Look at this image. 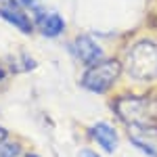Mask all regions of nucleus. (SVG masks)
I'll return each mask as SVG.
<instances>
[{"mask_svg": "<svg viewBox=\"0 0 157 157\" xmlns=\"http://www.w3.org/2000/svg\"><path fill=\"white\" fill-rule=\"evenodd\" d=\"M25 157H40V155H36V153H29V155H25Z\"/></svg>", "mask_w": 157, "mask_h": 157, "instance_id": "12", "label": "nucleus"}, {"mask_svg": "<svg viewBox=\"0 0 157 157\" xmlns=\"http://www.w3.org/2000/svg\"><path fill=\"white\" fill-rule=\"evenodd\" d=\"M128 138L134 147H138L149 157H157V126L153 121L130 124L128 126Z\"/></svg>", "mask_w": 157, "mask_h": 157, "instance_id": "4", "label": "nucleus"}, {"mask_svg": "<svg viewBox=\"0 0 157 157\" xmlns=\"http://www.w3.org/2000/svg\"><path fill=\"white\" fill-rule=\"evenodd\" d=\"M124 69L136 82L157 80V42H153V40L136 42L126 55Z\"/></svg>", "mask_w": 157, "mask_h": 157, "instance_id": "1", "label": "nucleus"}, {"mask_svg": "<svg viewBox=\"0 0 157 157\" xmlns=\"http://www.w3.org/2000/svg\"><path fill=\"white\" fill-rule=\"evenodd\" d=\"M80 157H98L94 151H90V149H84L82 153H80Z\"/></svg>", "mask_w": 157, "mask_h": 157, "instance_id": "10", "label": "nucleus"}, {"mask_svg": "<svg viewBox=\"0 0 157 157\" xmlns=\"http://www.w3.org/2000/svg\"><path fill=\"white\" fill-rule=\"evenodd\" d=\"M121 63L117 59H107L98 61L94 65H90L86 73L82 75V86L90 92H107L111 86L120 80L121 75Z\"/></svg>", "mask_w": 157, "mask_h": 157, "instance_id": "2", "label": "nucleus"}, {"mask_svg": "<svg viewBox=\"0 0 157 157\" xmlns=\"http://www.w3.org/2000/svg\"><path fill=\"white\" fill-rule=\"evenodd\" d=\"M63 29H65V21L57 13H50L46 17H42V21H40V32L46 38H57L59 34H63Z\"/></svg>", "mask_w": 157, "mask_h": 157, "instance_id": "8", "label": "nucleus"}, {"mask_svg": "<svg viewBox=\"0 0 157 157\" xmlns=\"http://www.w3.org/2000/svg\"><path fill=\"white\" fill-rule=\"evenodd\" d=\"M0 17L13 23L23 34H32V29H34V23H32L29 15L23 11V6L19 4V0H0Z\"/></svg>", "mask_w": 157, "mask_h": 157, "instance_id": "5", "label": "nucleus"}, {"mask_svg": "<svg viewBox=\"0 0 157 157\" xmlns=\"http://www.w3.org/2000/svg\"><path fill=\"white\" fill-rule=\"evenodd\" d=\"M73 50H75L78 59L84 65H88V67L98 63V61H103V50L90 36H78L75 44H73Z\"/></svg>", "mask_w": 157, "mask_h": 157, "instance_id": "6", "label": "nucleus"}, {"mask_svg": "<svg viewBox=\"0 0 157 157\" xmlns=\"http://www.w3.org/2000/svg\"><path fill=\"white\" fill-rule=\"evenodd\" d=\"M113 109L117 113L126 126L130 124H149L153 121V113H151V101L147 97H136V94H124V97L115 98Z\"/></svg>", "mask_w": 157, "mask_h": 157, "instance_id": "3", "label": "nucleus"}, {"mask_svg": "<svg viewBox=\"0 0 157 157\" xmlns=\"http://www.w3.org/2000/svg\"><path fill=\"white\" fill-rule=\"evenodd\" d=\"M21 147L17 143H0V157H19Z\"/></svg>", "mask_w": 157, "mask_h": 157, "instance_id": "9", "label": "nucleus"}, {"mask_svg": "<svg viewBox=\"0 0 157 157\" xmlns=\"http://www.w3.org/2000/svg\"><path fill=\"white\" fill-rule=\"evenodd\" d=\"M6 136H9V132H6L4 128H0V143H4V140H6Z\"/></svg>", "mask_w": 157, "mask_h": 157, "instance_id": "11", "label": "nucleus"}, {"mask_svg": "<svg viewBox=\"0 0 157 157\" xmlns=\"http://www.w3.org/2000/svg\"><path fill=\"white\" fill-rule=\"evenodd\" d=\"M92 138L98 143V147H103L107 153H113L117 149V132L113 130V126H109L107 121H98L90 128Z\"/></svg>", "mask_w": 157, "mask_h": 157, "instance_id": "7", "label": "nucleus"}]
</instances>
